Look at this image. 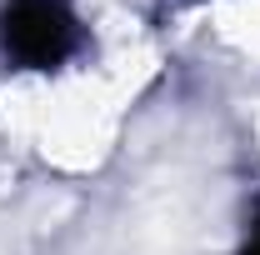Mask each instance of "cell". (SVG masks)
Listing matches in <instances>:
<instances>
[{
	"instance_id": "cell-1",
	"label": "cell",
	"mask_w": 260,
	"mask_h": 255,
	"mask_svg": "<svg viewBox=\"0 0 260 255\" xmlns=\"http://www.w3.org/2000/svg\"><path fill=\"white\" fill-rule=\"evenodd\" d=\"M0 45L15 65L55 70L80 45V20L70 0H5L0 10Z\"/></svg>"
},
{
	"instance_id": "cell-2",
	"label": "cell",
	"mask_w": 260,
	"mask_h": 255,
	"mask_svg": "<svg viewBox=\"0 0 260 255\" xmlns=\"http://www.w3.org/2000/svg\"><path fill=\"white\" fill-rule=\"evenodd\" d=\"M240 255H260V210H255V225H250V240H245V250Z\"/></svg>"
}]
</instances>
